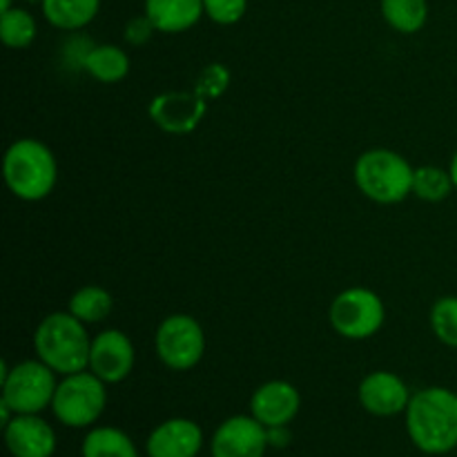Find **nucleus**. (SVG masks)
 <instances>
[{
  "instance_id": "1",
  "label": "nucleus",
  "mask_w": 457,
  "mask_h": 457,
  "mask_svg": "<svg viewBox=\"0 0 457 457\" xmlns=\"http://www.w3.org/2000/svg\"><path fill=\"white\" fill-rule=\"evenodd\" d=\"M411 442L427 455H446L457 449V393L428 386L415 393L406 406Z\"/></svg>"
},
{
  "instance_id": "2",
  "label": "nucleus",
  "mask_w": 457,
  "mask_h": 457,
  "mask_svg": "<svg viewBox=\"0 0 457 457\" xmlns=\"http://www.w3.org/2000/svg\"><path fill=\"white\" fill-rule=\"evenodd\" d=\"M34 348L38 360L62 378L89 369L92 339L87 324L76 320L70 311L52 312L40 321L34 333Z\"/></svg>"
},
{
  "instance_id": "3",
  "label": "nucleus",
  "mask_w": 457,
  "mask_h": 457,
  "mask_svg": "<svg viewBox=\"0 0 457 457\" xmlns=\"http://www.w3.org/2000/svg\"><path fill=\"white\" fill-rule=\"evenodd\" d=\"M3 174L13 196L21 201H43L56 187V156L38 138H18L4 152Z\"/></svg>"
},
{
  "instance_id": "4",
  "label": "nucleus",
  "mask_w": 457,
  "mask_h": 457,
  "mask_svg": "<svg viewBox=\"0 0 457 457\" xmlns=\"http://www.w3.org/2000/svg\"><path fill=\"white\" fill-rule=\"evenodd\" d=\"M413 174L409 161L386 147H375L357 159L353 177L366 199L382 205L402 204L413 195Z\"/></svg>"
},
{
  "instance_id": "5",
  "label": "nucleus",
  "mask_w": 457,
  "mask_h": 457,
  "mask_svg": "<svg viewBox=\"0 0 457 457\" xmlns=\"http://www.w3.org/2000/svg\"><path fill=\"white\" fill-rule=\"evenodd\" d=\"M3 397L16 415H38L52 409L56 393V373L40 360H27L9 369L7 361L0 364Z\"/></svg>"
},
{
  "instance_id": "6",
  "label": "nucleus",
  "mask_w": 457,
  "mask_h": 457,
  "mask_svg": "<svg viewBox=\"0 0 457 457\" xmlns=\"http://www.w3.org/2000/svg\"><path fill=\"white\" fill-rule=\"evenodd\" d=\"M107 384L92 370L65 375L54 393V418L70 428H87L107 406Z\"/></svg>"
},
{
  "instance_id": "7",
  "label": "nucleus",
  "mask_w": 457,
  "mask_h": 457,
  "mask_svg": "<svg viewBox=\"0 0 457 457\" xmlns=\"http://www.w3.org/2000/svg\"><path fill=\"white\" fill-rule=\"evenodd\" d=\"M330 326L344 339L361 342L382 330L386 306L370 288H346L333 299L328 311Z\"/></svg>"
},
{
  "instance_id": "8",
  "label": "nucleus",
  "mask_w": 457,
  "mask_h": 457,
  "mask_svg": "<svg viewBox=\"0 0 457 457\" xmlns=\"http://www.w3.org/2000/svg\"><path fill=\"white\" fill-rule=\"evenodd\" d=\"M154 351L161 364L170 370H190L204 360L205 355V333L199 321L190 315L165 317L154 335Z\"/></svg>"
},
{
  "instance_id": "9",
  "label": "nucleus",
  "mask_w": 457,
  "mask_h": 457,
  "mask_svg": "<svg viewBox=\"0 0 457 457\" xmlns=\"http://www.w3.org/2000/svg\"><path fill=\"white\" fill-rule=\"evenodd\" d=\"M137 353L134 344L123 330L107 328L92 337L89 351V370L105 384H119L132 373Z\"/></svg>"
},
{
  "instance_id": "10",
  "label": "nucleus",
  "mask_w": 457,
  "mask_h": 457,
  "mask_svg": "<svg viewBox=\"0 0 457 457\" xmlns=\"http://www.w3.org/2000/svg\"><path fill=\"white\" fill-rule=\"evenodd\" d=\"M150 119L168 134H190L208 114V101L192 92H163L152 98Z\"/></svg>"
},
{
  "instance_id": "11",
  "label": "nucleus",
  "mask_w": 457,
  "mask_h": 457,
  "mask_svg": "<svg viewBox=\"0 0 457 457\" xmlns=\"http://www.w3.org/2000/svg\"><path fill=\"white\" fill-rule=\"evenodd\" d=\"M268 428L253 415L228 418L210 442L212 457H263L268 449Z\"/></svg>"
},
{
  "instance_id": "12",
  "label": "nucleus",
  "mask_w": 457,
  "mask_h": 457,
  "mask_svg": "<svg viewBox=\"0 0 457 457\" xmlns=\"http://www.w3.org/2000/svg\"><path fill=\"white\" fill-rule=\"evenodd\" d=\"M357 397L366 413L375 418H393V415L406 413V406L413 395L400 375L391 370H375L361 379Z\"/></svg>"
},
{
  "instance_id": "13",
  "label": "nucleus",
  "mask_w": 457,
  "mask_h": 457,
  "mask_svg": "<svg viewBox=\"0 0 457 457\" xmlns=\"http://www.w3.org/2000/svg\"><path fill=\"white\" fill-rule=\"evenodd\" d=\"M302 409V395L284 379L262 384L250 397V415L266 428L288 427Z\"/></svg>"
},
{
  "instance_id": "14",
  "label": "nucleus",
  "mask_w": 457,
  "mask_h": 457,
  "mask_svg": "<svg viewBox=\"0 0 457 457\" xmlns=\"http://www.w3.org/2000/svg\"><path fill=\"white\" fill-rule=\"evenodd\" d=\"M204 449V431L187 418L161 422L147 437V457H196Z\"/></svg>"
},
{
  "instance_id": "15",
  "label": "nucleus",
  "mask_w": 457,
  "mask_h": 457,
  "mask_svg": "<svg viewBox=\"0 0 457 457\" xmlns=\"http://www.w3.org/2000/svg\"><path fill=\"white\" fill-rule=\"evenodd\" d=\"M4 445L13 457H52L56 433L38 415H13L4 427Z\"/></svg>"
},
{
  "instance_id": "16",
  "label": "nucleus",
  "mask_w": 457,
  "mask_h": 457,
  "mask_svg": "<svg viewBox=\"0 0 457 457\" xmlns=\"http://www.w3.org/2000/svg\"><path fill=\"white\" fill-rule=\"evenodd\" d=\"M204 13V0H145V16L163 34L192 29Z\"/></svg>"
},
{
  "instance_id": "17",
  "label": "nucleus",
  "mask_w": 457,
  "mask_h": 457,
  "mask_svg": "<svg viewBox=\"0 0 457 457\" xmlns=\"http://www.w3.org/2000/svg\"><path fill=\"white\" fill-rule=\"evenodd\" d=\"M83 67L98 83H119L129 74V56L119 45H96L83 56Z\"/></svg>"
},
{
  "instance_id": "18",
  "label": "nucleus",
  "mask_w": 457,
  "mask_h": 457,
  "mask_svg": "<svg viewBox=\"0 0 457 457\" xmlns=\"http://www.w3.org/2000/svg\"><path fill=\"white\" fill-rule=\"evenodd\" d=\"M40 4L49 25L62 31L83 29L101 9V0H43Z\"/></svg>"
},
{
  "instance_id": "19",
  "label": "nucleus",
  "mask_w": 457,
  "mask_h": 457,
  "mask_svg": "<svg viewBox=\"0 0 457 457\" xmlns=\"http://www.w3.org/2000/svg\"><path fill=\"white\" fill-rule=\"evenodd\" d=\"M83 457H138L137 445L116 427H96L85 436L80 446Z\"/></svg>"
},
{
  "instance_id": "20",
  "label": "nucleus",
  "mask_w": 457,
  "mask_h": 457,
  "mask_svg": "<svg viewBox=\"0 0 457 457\" xmlns=\"http://www.w3.org/2000/svg\"><path fill=\"white\" fill-rule=\"evenodd\" d=\"M112 308H114V299L101 286H83L71 295L70 303H67V311L87 326L101 324L103 320H107Z\"/></svg>"
},
{
  "instance_id": "21",
  "label": "nucleus",
  "mask_w": 457,
  "mask_h": 457,
  "mask_svg": "<svg viewBox=\"0 0 457 457\" xmlns=\"http://www.w3.org/2000/svg\"><path fill=\"white\" fill-rule=\"evenodd\" d=\"M382 16L400 34H418L428 21L427 0H382Z\"/></svg>"
},
{
  "instance_id": "22",
  "label": "nucleus",
  "mask_w": 457,
  "mask_h": 457,
  "mask_svg": "<svg viewBox=\"0 0 457 457\" xmlns=\"http://www.w3.org/2000/svg\"><path fill=\"white\" fill-rule=\"evenodd\" d=\"M455 190L451 172L437 165H420L413 174V195L428 204H440Z\"/></svg>"
},
{
  "instance_id": "23",
  "label": "nucleus",
  "mask_w": 457,
  "mask_h": 457,
  "mask_svg": "<svg viewBox=\"0 0 457 457\" xmlns=\"http://www.w3.org/2000/svg\"><path fill=\"white\" fill-rule=\"evenodd\" d=\"M36 34H38L36 18L29 12H25V9L12 7L7 12H3V16H0V36H3V43L7 47H29L36 40Z\"/></svg>"
},
{
  "instance_id": "24",
  "label": "nucleus",
  "mask_w": 457,
  "mask_h": 457,
  "mask_svg": "<svg viewBox=\"0 0 457 457\" xmlns=\"http://www.w3.org/2000/svg\"><path fill=\"white\" fill-rule=\"evenodd\" d=\"M431 321L433 335L440 339L445 346L457 348V297L455 295H446L440 297L431 308Z\"/></svg>"
},
{
  "instance_id": "25",
  "label": "nucleus",
  "mask_w": 457,
  "mask_h": 457,
  "mask_svg": "<svg viewBox=\"0 0 457 457\" xmlns=\"http://www.w3.org/2000/svg\"><path fill=\"white\" fill-rule=\"evenodd\" d=\"M230 79V70L226 65H221V62H210L196 76L195 92L199 96H204L205 101H212V98H219L226 94Z\"/></svg>"
},
{
  "instance_id": "26",
  "label": "nucleus",
  "mask_w": 457,
  "mask_h": 457,
  "mask_svg": "<svg viewBox=\"0 0 457 457\" xmlns=\"http://www.w3.org/2000/svg\"><path fill=\"white\" fill-rule=\"evenodd\" d=\"M204 9L217 25H235L245 16L248 0H204Z\"/></svg>"
},
{
  "instance_id": "27",
  "label": "nucleus",
  "mask_w": 457,
  "mask_h": 457,
  "mask_svg": "<svg viewBox=\"0 0 457 457\" xmlns=\"http://www.w3.org/2000/svg\"><path fill=\"white\" fill-rule=\"evenodd\" d=\"M154 31H156V27L152 25L150 18H147L145 13H143V16L132 18V21H129L128 25H125L123 36H125V40H128L129 45L138 47V45H145L147 40L152 38V34H154Z\"/></svg>"
},
{
  "instance_id": "28",
  "label": "nucleus",
  "mask_w": 457,
  "mask_h": 457,
  "mask_svg": "<svg viewBox=\"0 0 457 457\" xmlns=\"http://www.w3.org/2000/svg\"><path fill=\"white\" fill-rule=\"evenodd\" d=\"M290 442L288 431L286 427H275V428H268V445L270 446H286Z\"/></svg>"
},
{
  "instance_id": "29",
  "label": "nucleus",
  "mask_w": 457,
  "mask_h": 457,
  "mask_svg": "<svg viewBox=\"0 0 457 457\" xmlns=\"http://www.w3.org/2000/svg\"><path fill=\"white\" fill-rule=\"evenodd\" d=\"M449 172H451V179H453V186H455V190H457V152L453 154V159H451Z\"/></svg>"
},
{
  "instance_id": "30",
  "label": "nucleus",
  "mask_w": 457,
  "mask_h": 457,
  "mask_svg": "<svg viewBox=\"0 0 457 457\" xmlns=\"http://www.w3.org/2000/svg\"><path fill=\"white\" fill-rule=\"evenodd\" d=\"M12 9V0H0V12H7Z\"/></svg>"
},
{
  "instance_id": "31",
  "label": "nucleus",
  "mask_w": 457,
  "mask_h": 457,
  "mask_svg": "<svg viewBox=\"0 0 457 457\" xmlns=\"http://www.w3.org/2000/svg\"><path fill=\"white\" fill-rule=\"evenodd\" d=\"M29 3H43V0H29Z\"/></svg>"
}]
</instances>
